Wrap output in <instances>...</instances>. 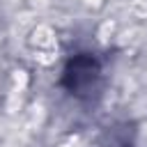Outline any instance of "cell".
<instances>
[{"instance_id":"1","label":"cell","mask_w":147,"mask_h":147,"mask_svg":"<svg viewBox=\"0 0 147 147\" xmlns=\"http://www.w3.org/2000/svg\"><path fill=\"white\" fill-rule=\"evenodd\" d=\"M62 85L74 96H92L101 85V62L92 53H78L64 67Z\"/></svg>"}]
</instances>
